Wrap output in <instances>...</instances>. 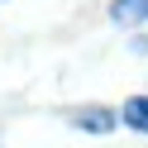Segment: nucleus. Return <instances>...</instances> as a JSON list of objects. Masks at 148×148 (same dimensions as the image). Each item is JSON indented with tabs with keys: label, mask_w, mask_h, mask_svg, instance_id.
Wrapping results in <instances>:
<instances>
[{
	"label": "nucleus",
	"mask_w": 148,
	"mask_h": 148,
	"mask_svg": "<svg viewBox=\"0 0 148 148\" xmlns=\"http://www.w3.org/2000/svg\"><path fill=\"white\" fill-rule=\"evenodd\" d=\"M72 124L91 129V134H105V129H115V115L110 110H81V115H72Z\"/></svg>",
	"instance_id": "7ed1b4c3"
},
{
	"label": "nucleus",
	"mask_w": 148,
	"mask_h": 148,
	"mask_svg": "<svg viewBox=\"0 0 148 148\" xmlns=\"http://www.w3.org/2000/svg\"><path fill=\"white\" fill-rule=\"evenodd\" d=\"M119 119H124L134 134H148V96H129L124 110H119Z\"/></svg>",
	"instance_id": "f03ea898"
},
{
	"label": "nucleus",
	"mask_w": 148,
	"mask_h": 148,
	"mask_svg": "<svg viewBox=\"0 0 148 148\" xmlns=\"http://www.w3.org/2000/svg\"><path fill=\"white\" fill-rule=\"evenodd\" d=\"M110 19H115L119 29H138V24L148 19V0H115V5H110Z\"/></svg>",
	"instance_id": "f257e3e1"
}]
</instances>
